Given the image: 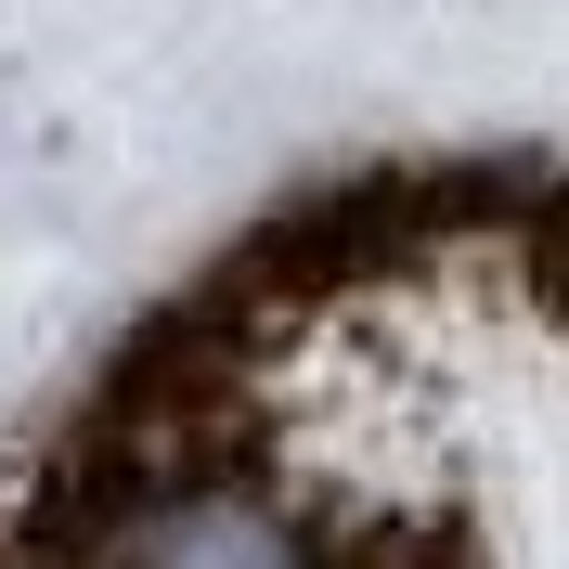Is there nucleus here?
<instances>
[{
	"label": "nucleus",
	"instance_id": "1",
	"mask_svg": "<svg viewBox=\"0 0 569 569\" xmlns=\"http://www.w3.org/2000/svg\"><path fill=\"white\" fill-rule=\"evenodd\" d=\"M66 569H311V557H298V531H284L259 492H233V479H156V492H130Z\"/></svg>",
	"mask_w": 569,
	"mask_h": 569
}]
</instances>
